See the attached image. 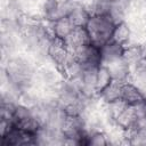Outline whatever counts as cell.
Returning <instances> with one entry per match:
<instances>
[{
  "label": "cell",
  "instance_id": "cell-11",
  "mask_svg": "<svg viewBox=\"0 0 146 146\" xmlns=\"http://www.w3.org/2000/svg\"><path fill=\"white\" fill-rule=\"evenodd\" d=\"M67 17L70 18V21L74 25V27H86V25L88 24L91 15L81 5V2L78 1V3L73 7V9L71 10V13L68 14Z\"/></svg>",
  "mask_w": 146,
  "mask_h": 146
},
{
  "label": "cell",
  "instance_id": "cell-12",
  "mask_svg": "<svg viewBox=\"0 0 146 146\" xmlns=\"http://www.w3.org/2000/svg\"><path fill=\"white\" fill-rule=\"evenodd\" d=\"M114 124H116L120 129L127 131L131 128H133L135 124V114L131 106H128L124 111H122L113 121Z\"/></svg>",
  "mask_w": 146,
  "mask_h": 146
},
{
  "label": "cell",
  "instance_id": "cell-9",
  "mask_svg": "<svg viewBox=\"0 0 146 146\" xmlns=\"http://www.w3.org/2000/svg\"><path fill=\"white\" fill-rule=\"evenodd\" d=\"M131 39H132V30L129 22L124 21L119 24H115L112 33V38H111L112 41L124 47L131 42Z\"/></svg>",
  "mask_w": 146,
  "mask_h": 146
},
{
  "label": "cell",
  "instance_id": "cell-8",
  "mask_svg": "<svg viewBox=\"0 0 146 146\" xmlns=\"http://www.w3.org/2000/svg\"><path fill=\"white\" fill-rule=\"evenodd\" d=\"M106 67L108 68L113 80H116V81H120V82L129 81L130 75H131V67L123 58L107 65Z\"/></svg>",
  "mask_w": 146,
  "mask_h": 146
},
{
  "label": "cell",
  "instance_id": "cell-19",
  "mask_svg": "<svg viewBox=\"0 0 146 146\" xmlns=\"http://www.w3.org/2000/svg\"><path fill=\"white\" fill-rule=\"evenodd\" d=\"M76 1H81V0H76Z\"/></svg>",
  "mask_w": 146,
  "mask_h": 146
},
{
  "label": "cell",
  "instance_id": "cell-18",
  "mask_svg": "<svg viewBox=\"0 0 146 146\" xmlns=\"http://www.w3.org/2000/svg\"><path fill=\"white\" fill-rule=\"evenodd\" d=\"M110 2H117V1H120V0H108Z\"/></svg>",
  "mask_w": 146,
  "mask_h": 146
},
{
  "label": "cell",
  "instance_id": "cell-7",
  "mask_svg": "<svg viewBox=\"0 0 146 146\" xmlns=\"http://www.w3.org/2000/svg\"><path fill=\"white\" fill-rule=\"evenodd\" d=\"M121 99L127 105L133 106V105H137V104L144 102L145 100V97L141 94V91L131 81H127V82H123V84H122Z\"/></svg>",
  "mask_w": 146,
  "mask_h": 146
},
{
  "label": "cell",
  "instance_id": "cell-16",
  "mask_svg": "<svg viewBox=\"0 0 146 146\" xmlns=\"http://www.w3.org/2000/svg\"><path fill=\"white\" fill-rule=\"evenodd\" d=\"M130 76H146V57H141L131 66Z\"/></svg>",
  "mask_w": 146,
  "mask_h": 146
},
{
  "label": "cell",
  "instance_id": "cell-15",
  "mask_svg": "<svg viewBox=\"0 0 146 146\" xmlns=\"http://www.w3.org/2000/svg\"><path fill=\"white\" fill-rule=\"evenodd\" d=\"M108 138L104 130H94L89 132L88 145L91 146H106L108 145Z\"/></svg>",
  "mask_w": 146,
  "mask_h": 146
},
{
  "label": "cell",
  "instance_id": "cell-6",
  "mask_svg": "<svg viewBox=\"0 0 146 146\" xmlns=\"http://www.w3.org/2000/svg\"><path fill=\"white\" fill-rule=\"evenodd\" d=\"M122 84L123 82L116 81V80H112L99 94H98V98L103 104H110L113 103L115 100L121 99V95H122Z\"/></svg>",
  "mask_w": 146,
  "mask_h": 146
},
{
  "label": "cell",
  "instance_id": "cell-13",
  "mask_svg": "<svg viewBox=\"0 0 146 146\" xmlns=\"http://www.w3.org/2000/svg\"><path fill=\"white\" fill-rule=\"evenodd\" d=\"M141 57H143V51H141L140 43H133V42H131V43L124 46L122 58L130 65V67L136 62H138Z\"/></svg>",
  "mask_w": 146,
  "mask_h": 146
},
{
  "label": "cell",
  "instance_id": "cell-10",
  "mask_svg": "<svg viewBox=\"0 0 146 146\" xmlns=\"http://www.w3.org/2000/svg\"><path fill=\"white\" fill-rule=\"evenodd\" d=\"M65 42H66V44L71 51L78 47L91 43L88 31L86 27H74L73 31L71 32V34L66 38Z\"/></svg>",
  "mask_w": 146,
  "mask_h": 146
},
{
  "label": "cell",
  "instance_id": "cell-5",
  "mask_svg": "<svg viewBox=\"0 0 146 146\" xmlns=\"http://www.w3.org/2000/svg\"><path fill=\"white\" fill-rule=\"evenodd\" d=\"M49 29L54 38H58L62 40H66V38L71 34L74 29V25L71 23L67 16L57 18L52 22H49Z\"/></svg>",
  "mask_w": 146,
  "mask_h": 146
},
{
  "label": "cell",
  "instance_id": "cell-4",
  "mask_svg": "<svg viewBox=\"0 0 146 146\" xmlns=\"http://www.w3.org/2000/svg\"><path fill=\"white\" fill-rule=\"evenodd\" d=\"M123 46L114 42V41H108L104 46L100 47V59H102V65L107 66L119 59L122 58L123 56Z\"/></svg>",
  "mask_w": 146,
  "mask_h": 146
},
{
  "label": "cell",
  "instance_id": "cell-1",
  "mask_svg": "<svg viewBox=\"0 0 146 146\" xmlns=\"http://www.w3.org/2000/svg\"><path fill=\"white\" fill-rule=\"evenodd\" d=\"M114 26L115 24L108 15L91 16L88 24L86 25L90 42L100 48L106 42L111 41Z\"/></svg>",
  "mask_w": 146,
  "mask_h": 146
},
{
  "label": "cell",
  "instance_id": "cell-14",
  "mask_svg": "<svg viewBox=\"0 0 146 146\" xmlns=\"http://www.w3.org/2000/svg\"><path fill=\"white\" fill-rule=\"evenodd\" d=\"M112 76H111V73L108 71V68L104 65H100L98 67V71H97V75H96V82H95V91L96 94L98 95L111 81H112Z\"/></svg>",
  "mask_w": 146,
  "mask_h": 146
},
{
  "label": "cell",
  "instance_id": "cell-17",
  "mask_svg": "<svg viewBox=\"0 0 146 146\" xmlns=\"http://www.w3.org/2000/svg\"><path fill=\"white\" fill-rule=\"evenodd\" d=\"M140 47H141V51H143V56L146 57V40L144 42L140 43Z\"/></svg>",
  "mask_w": 146,
  "mask_h": 146
},
{
  "label": "cell",
  "instance_id": "cell-3",
  "mask_svg": "<svg viewBox=\"0 0 146 146\" xmlns=\"http://www.w3.org/2000/svg\"><path fill=\"white\" fill-rule=\"evenodd\" d=\"M47 55H48V58L51 60V63L57 68H60L63 66V64L70 57L71 50L68 49L65 40H62L58 38H52L49 43Z\"/></svg>",
  "mask_w": 146,
  "mask_h": 146
},
{
  "label": "cell",
  "instance_id": "cell-2",
  "mask_svg": "<svg viewBox=\"0 0 146 146\" xmlns=\"http://www.w3.org/2000/svg\"><path fill=\"white\" fill-rule=\"evenodd\" d=\"M73 56L83 65V67H99L102 65L100 48L88 43L72 50Z\"/></svg>",
  "mask_w": 146,
  "mask_h": 146
}]
</instances>
